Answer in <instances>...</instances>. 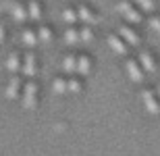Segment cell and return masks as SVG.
<instances>
[{"instance_id": "cell-1", "label": "cell", "mask_w": 160, "mask_h": 156, "mask_svg": "<svg viewBox=\"0 0 160 156\" xmlns=\"http://www.w3.org/2000/svg\"><path fill=\"white\" fill-rule=\"evenodd\" d=\"M117 11H119L129 23H142V13L131 4V0H121L119 6H117Z\"/></svg>"}, {"instance_id": "cell-2", "label": "cell", "mask_w": 160, "mask_h": 156, "mask_svg": "<svg viewBox=\"0 0 160 156\" xmlns=\"http://www.w3.org/2000/svg\"><path fill=\"white\" fill-rule=\"evenodd\" d=\"M36 104H38V85L33 81H29L23 88V108L25 110H33Z\"/></svg>"}, {"instance_id": "cell-3", "label": "cell", "mask_w": 160, "mask_h": 156, "mask_svg": "<svg viewBox=\"0 0 160 156\" xmlns=\"http://www.w3.org/2000/svg\"><path fill=\"white\" fill-rule=\"evenodd\" d=\"M142 100H143V106H146V110L150 114H160V102H158V96L154 94V90H143Z\"/></svg>"}, {"instance_id": "cell-4", "label": "cell", "mask_w": 160, "mask_h": 156, "mask_svg": "<svg viewBox=\"0 0 160 156\" xmlns=\"http://www.w3.org/2000/svg\"><path fill=\"white\" fill-rule=\"evenodd\" d=\"M6 8H8V13L12 15V19H15L17 23H25V21L29 19V17H27V8H25L21 2H15V0H11Z\"/></svg>"}, {"instance_id": "cell-5", "label": "cell", "mask_w": 160, "mask_h": 156, "mask_svg": "<svg viewBox=\"0 0 160 156\" xmlns=\"http://www.w3.org/2000/svg\"><path fill=\"white\" fill-rule=\"evenodd\" d=\"M77 19L81 21L83 25H89V27L98 23V17H96V13L92 11L89 6H85V4H81V6L77 8Z\"/></svg>"}, {"instance_id": "cell-6", "label": "cell", "mask_w": 160, "mask_h": 156, "mask_svg": "<svg viewBox=\"0 0 160 156\" xmlns=\"http://www.w3.org/2000/svg\"><path fill=\"white\" fill-rule=\"evenodd\" d=\"M127 75L133 83H142L143 81V69L137 60H127Z\"/></svg>"}, {"instance_id": "cell-7", "label": "cell", "mask_w": 160, "mask_h": 156, "mask_svg": "<svg viewBox=\"0 0 160 156\" xmlns=\"http://www.w3.org/2000/svg\"><path fill=\"white\" fill-rule=\"evenodd\" d=\"M21 73H23L25 77H33L38 73V63H36V56L31 52H27L25 54V58H23V65H21Z\"/></svg>"}, {"instance_id": "cell-8", "label": "cell", "mask_w": 160, "mask_h": 156, "mask_svg": "<svg viewBox=\"0 0 160 156\" xmlns=\"http://www.w3.org/2000/svg\"><path fill=\"white\" fill-rule=\"evenodd\" d=\"M108 48L112 50V52L121 54V56H125L127 54V44H125V40L121 36H108Z\"/></svg>"}, {"instance_id": "cell-9", "label": "cell", "mask_w": 160, "mask_h": 156, "mask_svg": "<svg viewBox=\"0 0 160 156\" xmlns=\"http://www.w3.org/2000/svg\"><path fill=\"white\" fill-rule=\"evenodd\" d=\"M4 96L8 98V100H17V98L21 96V79L12 77L11 81H8V85L4 88Z\"/></svg>"}, {"instance_id": "cell-10", "label": "cell", "mask_w": 160, "mask_h": 156, "mask_svg": "<svg viewBox=\"0 0 160 156\" xmlns=\"http://www.w3.org/2000/svg\"><path fill=\"white\" fill-rule=\"evenodd\" d=\"M119 36L125 40V44H129V46H139V36H137L131 27H127V25L119 27Z\"/></svg>"}, {"instance_id": "cell-11", "label": "cell", "mask_w": 160, "mask_h": 156, "mask_svg": "<svg viewBox=\"0 0 160 156\" xmlns=\"http://www.w3.org/2000/svg\"><path fill=\"white\" fill-rule=\"evenodd\" d=\"M139 65H142V69L146 73H156V63H154V58H152V54L148 50L139 52Z\"/></svg>"}, {"instance_id": "cell-12", "label": "cell", "mask_w": 160, "mask_h": 156, "mask_svg": "<svg viewBox=\"0 0 160 156\" xmlns=\"http://www.w3.org/2000/svg\"><path fill=\"white\" fill-rule=\"evenodd\" d=\"M62 71L67 75H75L77 73V56H73V54H67L65 58H62Z\"/></svg>"}, {"instance_id": "cell-13", "label": "cell", "mask_w": 160, "mask_h": 156, "mask_svg": "<svg viewBox=\"0 0 160 156\" xmlns=\"http://www.w3.org/2000/svg\"><path fill=\"white\" fill-rule=\"evenodd\" d=\"M77 73L81 77H88L92 73V58L89 56H77Z\"/></svg>"}, {"instance_id": "cell-14", "label": "cell", "mask_w": 160, "mask_h": 156, "mask_svg": "<svg viewBox=\"0 0 160 156\" xmlns=\"http://www.w3.org/2000/svg\"><path fill=\"white\" fill-rule=\"evenodd\" d=\"M27 17L33 19V21H40V19H42V6L38 4L36 0L27 2Z\"/></svg>"}, {"instance_id": "cell-15", "label": "cell", "mask_w": 160, "mask_h": 156, "mask_svg": "<svg viewBox=\"0 0 160 156\" xmlns=\"http://www.w3.org/2000/svg\"><path fill=\"white\" fill-rule=\"evenodd\" d=\"M6 69L11 73H17L19 69H21V56H19L17 52L8 54V58H6Z\"/></svg>"}, {"instance_id": "cell-16", "label": "cell", "mask_w": 160, "mask_h": 156, "mask_svg": "<svg viewBox=\"0 0 160 156\" xmlns=\"http://www.w3.org/2000/svg\"><path fill=\"white\" fill-rule=\"evenodd\" d=\"M21 42H23L27 48H33V46L38 44V33H36V31H31V29H25L23 36H21Z\"/></svg>"}, {"instance_id": "cell-17", "label": "cell", "mask_w": 160, "mask_h": 156, "mask_svg": "<svg viewBox=\"0 0 160 156\" xmlns=\"http://www.w3.org/2000/svg\"><path fill=\"white\" fill-rule=\"evenodd\" d=\"M65 44L67 46H75V44H79V31L73 29V27H69V29L65 31Z\"/></svg>"}, {"instance_id": "cell-18", "label": "cell", "mask_w": 160, "mask_h": 156, "mask_svg": "<svg viewBox=\"0 0 160 156\" xmlns=\"http://www.w3.org/2000/svg\"><path fill=\"white\" fill-rule=\"evenodd\" d=\"M79 42H83V44H92L94 42V29H92L89 25H85V27L79 31Z\"/></svg>"}, {"instance_id": "cell-19", "label": "cell", "mask_w": 160, "mask_h": 156, "mask_svg": "<svg viewBox=\"0 0 160 156\" xmlns=\"http://www.w3.org/2000/svg\"><path fill=\"white\" fill-rule=\"evenodd\" d=\"M62 21H65L67 25H71V27H73V25L79 21V19H77V11H73V8H65V11H62Z\"/></svg>"}, {"instance_id": "cell-20", "label": "cell", "mask_w": 160, "mask_h": 156, "mask_svg": "<svg viewBox=\"0 0 160 156\" xmlns=\"http://www.w3.org/2000/svg\"><path fill=\"white\" fill-rule=\"evenodd\" d=\"M131 2H135V4L139 6V11H143V13H152L156 8L154 0H131Z\"/></svg>"}, {"instance_id": "cell-21", "label": "cell", "mask_w": 160, "mask_h": 156, "mask_svg": "<svg viewBox=\"0 0 160 156\" xmlns=\"http://www.w3.org/2000/svg\"><path fill=\"white\" fill-rule=\"evenodd\" d=\"M50 40H52V31L48 29V27H44V25H42L40 29H38V42H42V44H48Z\"/></svg>"}, {"instance_id": "cell-22", "label": "cell", "mask_w": 160, "mask_h": 156, "mask_svg": "<svg viewBox=\"0 0 160 156\" xmlns=\"http://www.w3.org/2000/svg\"><path fill=\"white\" fill-rule=\"evenodd\" d=\"M67 92H69V94H79V92H81V81L75 79V77L67 79Z\"/></svg>"}, {"instance_id": "cell-23", "label": "cell", "mask_w": 160, "mask_h": 156, "mask_svg": "<svg viewBox=\"0 0 160 156\" xmlns=\"http://www.w3.org/2000/svg\"><path fill=\"white\" fill-rule=\"evenodd\" d=\"M52 90L54 94H58V96H62V94H67V81L65 79H54V83H52Z\"/></svg>"}, {"instance_id": "cell-24", "label": "cell", "mask_w": 160, "mask_h": 156, "mask_svg": "<svg viewBox=\"0 0 160 156\" xmlns=\"http://www.w3.org/2000/svg\"><path fill=\"white\" fill-rule=\"evenodd\" d=\"M150 29L156 31V33L160 31V17H152L150 19Z\"/></svg>"}, {"instance_id": "cell-25", "label": "cell", "mask_w": 160, "mask_h": 156, "mask_svg": "<svg viewBox=\"0 0 160 156\" xmlns=\"http://www.w3.org/2000/svg\"><path fill=\"white\" fill-rule=\"evenodd\" d=\"M4 42V25L0 23V44Z\"/></svg>"}, {"instance_id": "cell-26", "label": "cell", "mask_w": 160, "mask_h": 156, "mask_svg": "<svg viewBox=\"0 0 160 156\" xmlns=\"http://www.w3.org/2000/svg\"><path fill=\"white\" fill-rule=\"evenodd\" d=\"M156 96H158V102H160V85H158V90H156Z\"/></svg>"}, {"instance_id": "cell-27", "label": "cell", "mask_w": 160, "mask_h": 156, "mask_svg": "<svg viewBox=\"0 0 160 156\" xmlns=\"http://www.w3.org/2000/svg\"><path fill=\"white\" fill-rule=\"evenodd\" d=\"M158 36H160V31H158Z\"/></svg>"}]
</instances>
